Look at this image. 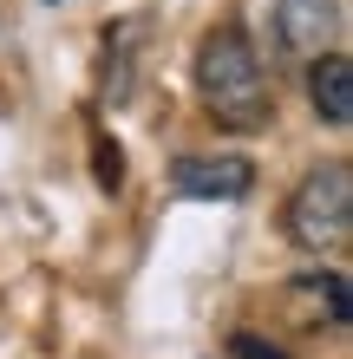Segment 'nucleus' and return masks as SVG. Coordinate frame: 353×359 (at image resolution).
I'll return each instance as SVG.
<instances>
[{
  "instance_id": "1",
  "label": "nucleus",
  "mask_w": 353,
  "mask_h": 359,
  "mask_svg": "<svg viewBox=\"0 0 353 359\" xmlns=\"http://www.w3.org/2000/svg\"><path fill=\"white\" fill-rule=\"evenodd\" d=\"M197 92H203V104H210L229 131H262V124L275 118L262 59H255V46H248L242 27H222V33L203 39V53H197Z\"/></svg>"
},
{
  "instance_id": "2",
  "label": "nucleus",
  "mask_w": 353,
  "mask_h": 359,
  "mask_svg": "<svg viewBox=\"0 0 353 359\" xmlns=\"http://www.w3.org/2000/svg\"><path fill=\"white\" fill-rule=\"evenodd\" d=\"M288 242L301 248H347L353 236V170L347 163H321L307 170L301 189L288 196Z\"/></svg>"
},
{
  "instance_id": "3",
  "label": "nucleus",
  "mask_w": 353,
  "mask_h": 359,
  "mask_svg": "<svg viewBox=\"0 0 353 359\" xmlns=\"http://www.w3.org/2000/svg\"><path fill=\"white\" fill-rule=\"evenodd\" d=\"M171 183L190 203H242L255 189V163L248 157H183L171 170Z\"/></svg>"
},
{
  "instance_id": "4",
  "label": "nucleus",
  "mask_w": 353,
  "mask_h": 359,
  "mask_svg": "<svg viewBox=\"0 0 353 359\" xmlns=\"http://www.w3.org/2000/svg\"><path fill=\"white\" fill-rule=\"evenodd\" d=\"M334 33H340V0H281V7H275V39H281V53L314 59V53L334 46Z\"/></svg>"
},
{
  "instance_id": "5",
  "label": "nucleus",
  "mask_w": 353,
  "mask_h": 359,
  "mask_svg": "<svg viewBox=\"0 0 353 359\" xmlns=\"http://www.w3.org/2000/svg\"><path fill=\"white\" fill-rule=\"evenodd\" d=\"M307 98H314V111L327 124H353V66L347 53H314V66H307Z\"/></svg>"
},
{
  "instance_id": "6",
  "label": "nucleus",
  "mask_w": 353,
  "mask_h": 359,
  "mask_svg": "<svg viewBox=\"0 0 353 359\" xmlns=\"http://www.w3.org/2000/svg\"><path fill=\"white\" fill-rule=\"evenodd\" d=\"M229 353H236V359H281L275 346H262L255 333H236V340H229Z\"/></svg>"
},
{
  "instance_id": "7",
  "label": "nucleus",
  "mask_w": 353,
  "mask_h": 359,
  "mask_svg": "<svg viewBox=\"0 0 353 359\" xmlns=\"http://www.w3.org/2000/svg\"><path fill=\"white\" fill-rule=\"evenodd\" d=\"M46 7H59V0H46Z\"/></svg>"
}]
</instances>
